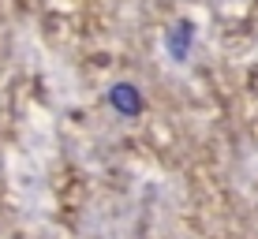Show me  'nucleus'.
Here are the masks:
<instances>
[{
  "mask_svg": "<svg viewBox=\"0 0 258 239\" xmlns=\"http://www.w3.org/2000/svg\"><path fill=\"white\" fill-rule=\"evenodd\" d=\"M105 101H109V109L116 112L120 120H139L142 112H146V94H142V86L131 83V78H112V83L105 86Z\"/></svg>",
  "mask_w": 258,
  "mask_h": 239,
  "instance_id": "2",
  "label": "nucleus"
},
{
  "mask_svg": "<svg viewBox=\"0 0 258 239\" xmlns=\"http://www.w3.org/2000/svg\"><path fill=\"white\" fill-rule=\"evenodd\" d=\"M195 41H199V26H195L191 15H180V19H172V23L165 26V34H161V49H165L168 64L187 67L191 56H195Z\"/></svg>",
  "mask_w": 258,
  "mask_h": 239,
  "instance_id": "1",
  "label": "nucleus"
}]
</instances>
